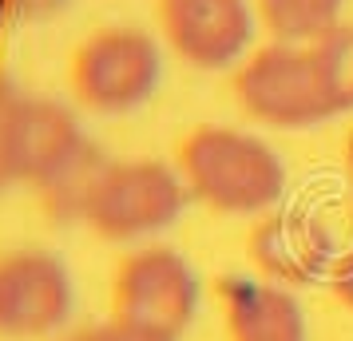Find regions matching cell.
I'll return each mask as SVG.
<instances>
[{
  "instance_id": "obj_1",
  "label": "cell",
  "mask_w": 353,
  "mask_h": 341,
  "mask_svg": "<svg viewBox=\"0 0 353 341\" xmlns=\"http://www.w3.org/2000/svg\"><path fill=\"white\" fill-rule=\"evenodd\" d=\"M175 167L194 203L214 214H270L286 198V159L254 131L203 123L183 135Z\"/></svg>"
},
{
  "instance_id": "obj_2",
  "label": "cell",
  "mask_w": 353,
  "mask_h": 341,
  "mask_svg": "<svg viewBox=\"0 0 353 341\" xmlns=\"http://www.w3.org/2000/svg\"><path fill=\"white\" fill-rule=\"evenodd\" d=\"M96 155L76 107L0 72V195L17 187L40 195Z\"/></svg>"
},
{
  "instance_id": "obj_3",
  "label": "cell",
  "mask_w": 353,
  "mask_h": 341,
  "mask_svg": "<svg viewBox=\"0 0 353 341\" xmlns=\"http://www.w3.org/2000/svg\"><path fill=\"white\" fill-rule=\"evenodd\" d=\"M191 203L179 167L163 159H103L92 195L83 203V227L103 242L143 246L171 230Z\"/></svg>"
},
{
  "instance_id": "obj_4",
  "label": "cell",
  "mask_w": 353,
  "mask_h": 341,
  "mask_svg": "<svg viewBox=\"0 0 353 341\" xmlns=\"http://www.w3.org/2000/svg\"><path fill=\"white\" fill-rule=\"evenodd\" d=\"M68 87L92 115H135L163 87V44L139 24H103L76 44Z\"/></svg>"
},
{
  "instance_id": "obj_5",
  "label": "cell",
  "mask_w": 353,
  "mask_h": 341,
  "mask_svg": "<svg viewBox=\"0 0 353 341\" xmlns=\"http://www.w3.org/2000/svg\"><path fill=\"white\" fill-rule=\"evenodd\" d=\"M203 282L191 258L167 242H143L115 266L112 313L179 341L199 318Z\"/></svg>"
},
{
  "instance_id": "obj_6",
  "label": "cell",
  "mask_w": 353,
  "mask_h": 341,
  "mask_svg": "<svg viewBox=\"0 0 353 341\" xmlns=\"http://www.w3.org/2000/svg\"><path fill=\"white\" fill-rule=\"evenodd\" d=\"M230 87H234L242 112L266 127L302 131L334 119L325 107V96H321L310 44L274 40V44L246 52L230 76Z\"/></svg>"
},
{
  "instance_id": "obj_7",
  "label": "cell",
  "mask_w": 353,
  "mask_h": 341,
  "mask_svg": "<svg viewBox=\"0 0 353 341\" xmlns=\"http://www.w3.org/2000/svg\"><path fill=\"white\" fill-rule=\"evenodd\" d=\"M76 313V278L56 250L0 254V341H56Z\"/></svg>"
},
{
  "instance_id": "obj_8",
  "label": "cell",
  "mask_w": 353,
  "mask_h": 341,
  "mask_svg": "<svg viewBox=\"0 0 353 341\" xmlns=\"http://www.w3.org/2000/svg\"><path fill=\"white\" fill-rule=\"evenodd\" d=\"M159 28L183 64L199 72H223L242 64L254 40L250 0H155Z\"/></svg>"
},
{
  "instance_id": "obj_9",
  "label": "cell",
  "mask_w": 353,
  "mask_h": 341,
  "mask_svg": "<svg viewBox=\"0 0 353 341\" xmlns=\"http://www.w3.org/2000/svg\"><path fill=\"white\" fill-rule=\"evenodd\" d=\"M246 254L278 286H318L334 274L337 246L330 227L305 211H270L250 230Z\"/></svg>"
},
{
  "instance_id": "obj_10",
  "label": "cell",
  "mask_w": 353,
  "mask_h": 341,
  "mask_svg": "<svg viewBox=\"0 0 353 341\" xmlns=\"http://www.w3.org/2000/svg\"><path fill=\"white\" fill-rule=\"evenodd\" d=\"M219 293L230 341H305V313L286 286L270 278L226 274Z\"/></svg>"
},
{
  "instance_id": "obj_11",
  "label": "cell",
  "mask_w": 353,
  "mask_h": 341,
  "mask_svg": "<svg viewBox=\"0 0 353 341\" xmlns=\"http://www.w3.org/2000/svg\"><path fill=\"white\" fill-rule=\"evenodd\" d=\"M310 56H314V72H318L330 115H350L353 112V24L337 20L334 28H325L318 40H310Z\"/></svg>"
},
{
  "instance_id": "obj_12",
  "label": "cell",
  "mask_w": 353,
  "mask_h": 341,
  "mask_svg": "<svg viewBox=\"0 0 353 341\" xmlns=\"http://www.w3.org/2000/svg\"><path fill=\"white\" fill-rule=\"evenodd\" d=\"M345 0H258V20L286 44H310L341 20Z\"/></svg>"
},
{
  "instance_id": "obj_13",
  "label": "cell",
  "mask_w": 353,
  "mask_h": 341,
  "mask_svg": "<svg viewBox=\"0 0 353 341\" xmlns=\"http://www.w3.org/2000/svg\"><path fill=\"white\" fill-rule=\"evenodd\" d=\"M56 341H171V338H163L155 329H143V325H135V322H128V318L112 313V318H103V322L68 329V333H60Z\"/></svg>"
},
{
  "instance_id": "obj_14",
  "label": "cell",
  "mask_w": 353,
  "mask_h": 341,
  "mask_svg": "<svg viewBox=\"0 0 353 341\" xmlns=\"http://www.w3.org/2000/svg\"><path fill=\"white\" fill-rule=\"evenodd\" d=\"M72 0H4V20L12 24H44L60 17Z\"/></svg>"
},
{
  "instance_id": "obj_15",
  "label": "cell",
  "mask_w": 353,
  "mask_h": 341,
  "mask_svg": "<svg viewBox=\"0 0 353 341\" xmlns=\"http://www.w3.org/2000/svg\"><path fill=\"white\" fill-rule=\"evenodd\" d=\"M330 286H334L337 302L353 313V250H350V254H337L334 274H330Z\"/></svg>"
},
{
  "instance_id": "obj_16",
  "label": "cell",
  "mask_w": 353,
  "mask_h": 341,
  "mask_svg": "<svg viewBox=\"0 0 353 341\" xmlns=\"http://www.w3.org/2000/svg\"><path fill=\"white\" fill-rule=\"evenodd\" d=\"M345 167H350V187H353V131H350V143H345Z\"/></svg>"
}]
</instances>
